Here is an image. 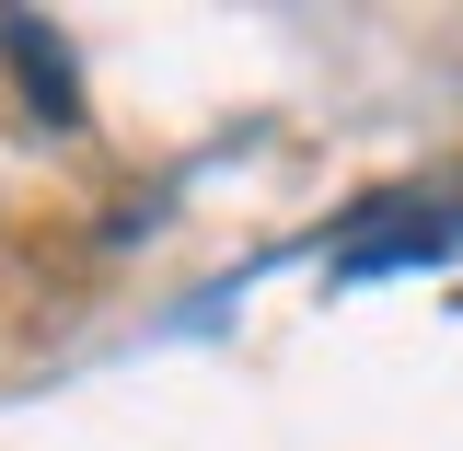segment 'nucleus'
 <instances>
[{
    "instance_id": "f257e3e1",
    "label": "nucleus",
    "mask_w": 463,
    "mask_h": 451,
    "mask_svg": "<svg viewBox=\"0 0 463 451\" xmlns=\"http://www.w3.org/2000/svg\"><path fill=\"white\" fill-rule=\"evenodd\" d=\"M0 47L24 58V93H35V105L58 116V127H70V116H81V81H70V47H58L47 23H24V12H12V23H0Z\"/></svg>"
}]
</instances>
